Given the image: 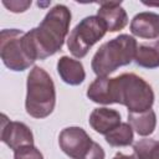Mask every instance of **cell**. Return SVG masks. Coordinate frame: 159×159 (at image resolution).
I'll return each mask as SVG.
<instances>
[{
    "label": "cell",
    "mask_w": 159,
    "mask_h": 159,
    "mask_svg": "<svg viewBox=\"0 0 159 159\" xmlns=\"http://www.w3.org/2000/svg\"><path fill=\"white\" fill-rule=\"evenodd\" d=\"M25 31L4 29L0 32V56L4 65L15 72L27 70L35 61L29 56L24 45Z\"/></svg>",
    "instance_id": "obj_6"
},
{
    "label": "cell",
    "mask_w": 159,
    "mask_h": 159,
    "mask_svg": "<svg viewBox=\"0 0 159 159\" xmlns=\"http://www.w3.org/2000/svg\"><path fill=\"white\" fill-rule=\"evenodd\" d=\"M138 43L133 36L122 34L104 42L94 53L91 66L98 77H107L122 66L132 63Z\"/></svg>",
    "instance_id": "obj_4"
},
{
    "label": "cell",
    "mask_w": 159,
    "mask_h": 159,
    "mask_svg": "<svg viewBox=\"0 0 159 159\" xmlns=\"http://www.w3.org/2000/svg\"><path fill=\"white\" fill-rule=\"evenodd\" d=\"M107 32V27L101 17L91 15L82 19L70 32L67 47L76 58L84 57L89 48L97 43Z\"/></svg>",
    "instance_id": "obj_5"
},
{
    "label": "cell",
    "mask_w": 159,
    "mask_h": 159,
    "mask_svg": "<svg viewBox=\"0 0 159 159\" xmlns=\"http://www.w3.org/2000/svg\"><path fill=\"white\" fill-rule=\"evenodd\" d=\"M111 97L112 104L125 106L128 113L145 112L154 103L152 86L135 73H122L111 78Z\"/></svg>",
    "instance_id": "obj_2"
},
{
    "label": "cell",
    "mask_w": 159,
    "mask_h": 159,
    "mask_svg": "<svg viewBox=\"0 0 159 159\" xmlns=\"http://www.w3.org/2000/svg\"><path fill=\"white\" fill-rule=\"evenodd\" d=\"M56 104V88L51 76L40 66H34L26 81L25 109L36 119L48 117Z\"/></svg>",
    "instance_id": "obj_3"
},
{
    "label": "cell",
    "mask_w": 159,
    "mask_h": 159,
    "mask_svg": "<svg viewBox=\"0 0 159 159\" xmlns=\"http://www.w3.org/2000/svg\"><path fill=\"white\" fill-rule=\"evenodd\" d=\"M113 159H137V157L133 155V154L127 155V154H123V153H117V154L113 157Z\"/></svg>",
    "instance_id": "obj_21"
},
{
    "label": "cell",
    "mask_w": 159,
    "mask_h": 159,
    "mask_svg": "<svg viewBox=\"0 0 159 159\" xmlns=\"http://www.w3.org/2000/svg\"><path fill=\"white\" fill-rule=\"evenodd\" d=\"M87 97L99 104H112L111 97V78L97 77L87 89Z\"/></svg>",
    "instance_id": "obj_15"
},
{
    "label": "cell",
    "mask_w": 159,
    "mask_h": 159,
    "mask_svg": "<svg viewBox=\"0 0 159 159\" xmlns=\"http://www.w3.org/2000/svg\"><path fill=\"white\" fill-rule=\"evenodd\" d=\"M1 117L2 119L0 139L2 143H5L12 150H16L22 145L34 144V134L25 123L10 120L5 114H2Z\"/></svg>",
    "instance_id": "obj_8"
},
{
    "label": "cell",
    "mask_w": 159,
    "mask_h": 159,
    "mask_svg": "<svg viewBox=\"0 0 159 159\" xmlns=\"http://www.w3.org/2000/svg\"><path fill=\"white\" fill-rule=\"evenodd\" d=\"M137 159H159V142L154 139H140L133 145Z\"/></svg>",
    "instance_id": "obj_17"
},
{
    "label": "cell",
    "mask_w": 159,
    "mask_h": 159,
    "mask_svg": "<svg viewBox=\"0 0 159 159\" xmlns=\"http://www.w3.org/2000/svg\"><path fill=\"white\" fill-rule=\"evenodd\" d=\"M62 152L71 159H81L92 147L93 140L81 127H67L58 135Z\"/></svg>",
    "instance_id": "obj_7"
},
{
    "label": "cell",
    "mask_w": 159,
    "mask_h": 159,
    "mask_svg": "<svg viewBox=\"0 0 159 159\" xmlns=\"http://www.w3.org/2000/svg\"><path fill=\"white\" fill-rule=\"evenodd\" d=\"M57 72L61 80L70 86H78L86 78V72L82 62L68 56H62L57 61Z\"/></svg>",
    "instance_id": "obj_12"
},
{
    "label": "cell",
    "mask_w": 159,
    "mask_h": 159,
    "mask_svg": "<svg viewBox=\"0 0 159 159\" xmlns=\"http://www.w3.org/2000/svg\"><path fill=\"white\" fill-rule=\"evenodd\" d=\"M2 5L10 10L11 12H24L31 6V0H11V1H2Z\"/></svg>",
    "instance_id": "obj_19"
},
{
    "label": "cell",
    "mask_w": 159,
    "mask_h": 159,
    "mask_svg": "<svg viewBox=\"0 0 159 159\" xmlns=\"http://www.w3.org/2000/svg\"><path fill=\"white\" fill-rule=\"evenodd\" d=\"M128 122L138 135L148 137L157 127V114L153 109L140 113H128Z\"/></svg>",
    "instance_id": "obj_13"
},
{
    "label": "cell",
    "mask_w": 159,
    "mask_h": 159,
    "mask_svg": "<svg viewBox=\"0 0 159 159\" xmlns=\"http://www.w3.org/2000/svg\"><path fill=\"white\" fill-rule=\"evenodd\" d=\"M71 17V10L66 5L57 4L48 10L37 27L25 32L24 45L34 61L53 56L62 48L68 34Z\"/></svg>",
    "instance_id": "obj_1"
},
{
    "label": "cell",
    "mask_w": 159,
    "mask_h": 159,
    "mask_svg": "<svg viewBox=\"0 0 159 159\" xmlns=\"http://www.w3.org/2000/svg\"><path fill=\"white\" fill-rule=\"evenodd\" d=\"M89 125L99 134H108L116 127H118L120 122V113L116 109H111L107 107L94 108L89 114Z\"/></svg>",
    "instance_id": "obj_11"
},
{
    "label": "cell",
    "mask_w": 159,
    "mask_h": 159,
    "mask_svg": "<svg viewBox=\"0 0 159 159\" xmlns=\"http://www.w3.org/2000/svg\"><path fill=\"white\" fill-rule=\"evenodd\" d=\"M14 159H43V155L34 144H27L14 150Z\"/></svg>",
    "instance_id": "obj_18"
},
{
    "label": "cell",
    "mask_w": 159,
    "mask_h": 159,
    "mask_svg": "<svg viewBox=\"0 0 159 159\" xmlns=\"http://www.w3.org/2000/svg\"><path fill=\"white\" fill-rule=\"evenodd\" d=\"M130 32L140 39L159 37V14L143 11L137 14L130 21Z\"/></svg>",
    "instance_id": "obj_10"
},
{
    "label": "cell",
    "mask_w": 159,
    "mask_h": 159,
    "mask_svg": "<svg viewBox=\"0 0 159 159\" xmlns=\"http://www.w3.org/2000/svg\"><path fill=\"white\" fill-rule=\"evenodd\" d=\"M104 137L112 147H128L133 143V128L129 123H120Z\"/></svg>",
    "instance_id": "obj_16"
},
{
    "label": "cell",
    "mask_w": 159,
    "mask_h": 159,
    "mask_svg": "<svg viewBox=\"0 0 159 159\" xmlns=\"http://www.w3.org/2000/svg\"><path fill=\"white\" fill-rule=\"evenodd\" d=\"M135 63L143 68H158L159 67V40L152 43H140L137 47Z\"/></svg>",
    "instance_id": "obj_14"
},
{
    "label": "cell",
    "mask_w": 159,
    "mask_h": 159,
    "mask_svg": "<svg viewBox=\"0 0 159 159\" xmlns=\"http://www.w3.org/2000/svg\"><path fill=\"white\" fill-rule=\"evenodd\" d=\"M104 157H106V154H104L103 148H102L98 143L93 142L91 149H89L81 159H104Z\"/></svg>",
    "instance_id": "obj_20"
},
{
    "label": "cell",
    "mask_w": 159,
    "mask_h": 159,
    "mask_svg": "<svg viewBox=\"0 0 159 159\" xmlns=\"http://www.w3.org/2000/svg\"><path fill=\"white\" fill-rule=\"evenodd\" d=\"M97 16L102 19L109 32H117L128 24V16L120 1H102L97 10Z\"/></svg>",
    "instance_id": "obj_9"
}]
</instances>
